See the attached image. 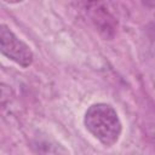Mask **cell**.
Returning <instances> with one entry per match:
<instances>
[{"label":"cell","mask_w":155,"mask_h":155,"mask_svg":"<svg viewBox=\"0 0 155 155\" xmlns=\"http://www.w3.org/2000/svg\"><path fill=\"white\" fill-rule=\"evenodd\" d=\"M87 132L105 148L114 147L122 133V122L115 108L104 102L91 104L84 115Z\"/></svg>","instance_id":"6da1fadb"},{"label":"cell","mask_w":155,"mask_h":155,"mask_svg":"<svg viewBox=\"0 0 155 155\" xmlns=\"http://www.w3.org/2000/svg\"><path fill=\"white\" fill-rule=\"evenodd\" d=\"M0 51L2 56L22 68H28L34 62V53L30 46L4 23L0 25Z\"/></svg>","instance_id":"7a4b0ae2"},{"label":"cell","mask_w":155,"mask_h":155,"mask_svg":"<svg viewBox=\"0 0 155 155\" xmlns=\"http://www.w3.org/2000/svg\"><path fill=\"white\" fill-rule=\"evenodd\" d=\"M33 148L38 155H70L69 151L50 136H39L33 142Z\"/></svg>","instance_id":"3957f363"}]
</instances>
